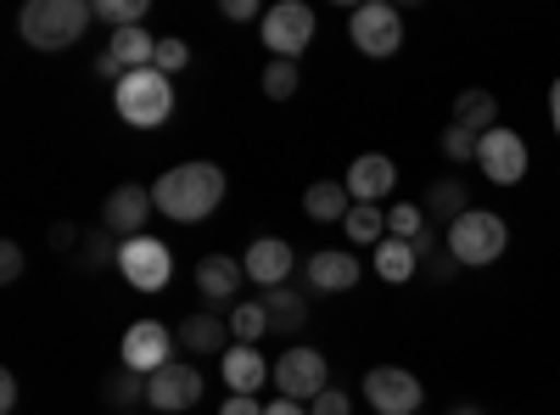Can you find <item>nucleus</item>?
<instances>
[{
	"mask_svg": "<svg viewBox=\"0 0 560 415\" xmlns=\"http://www.w3.org/2000/svg\"><path fill=\"white\" fill-rule=\"evenodd\" d=\"M107 404H135V399H147V377L140 371H129V365H118V371L107 377Z\"/></svg>",
	"mask_w": 560,
	"mask_h": 415,
	"instance_id": "c756f323",
	"label": "nucleus"
},
{
	"mask_svg": "<svg viewBox=\"0 0 560 415\" xmlns=\"http://www.w3.org/2000/svg\"><path fill=\"white\" fill-rule=\"evenodd\" d=\"M185 62H191V45H185V39H174V34H168V39H158V62H152L158 73H168V79H174Z\"/></svg>",
	"mask_w": 560,
	"mask_h": 415,
	"instance_id": "72a5a7b5",
	"label": "nucleus"
},
{
	"mask_svg": "<svg viewBox=\"0 0 560 415\" xmlns=\"http://www.w3.org/2000/svg\"><path fill=\"white\" fill-rule=\"evenodd\" d=\"M90 18H96V7H84V0H28L18 12V34L34 51H68L84 39Z\"/></svg>",
	"mask_w": 560,
	"mask_h": 415,
	"instance_id": "f03ea898",
	"label": "nucleus"
},
{
	"mask_svg": "<svg viewBox=\"0 0 560 415\" xmlns=\"http://www.w3.org/2000/svg\"><path fill=\"white\" fill-rule=\"evenodd\" d=\"M202 399V371L197 365H185V359H174V365H163V371H152L147 377V404L152 410H191Z\"/></svg>",
	"mask_w": 560,
	"mask_h": 415,
	"instance_id": "f8f14e48",
	"label": "nucleus"
},
{
	"mask_svg": "<svg viewBox=\"0 0 560 415\" xmlns=\"http://www.w3.org/2000/svg\"><path fill=\"white\" fill-rule=\"evenodd\" d=\"M504 247H510V230H504V219L493 208H471V214H459L448 224V253L465 269H482V264L504 258Z\"/></svg>",
	"mask_w": 560,
	"mask_h": 415,
	"instance_id": "20e7f679",
	"label": "nucleus"
},
{
	"mask_svg": "<svg viewBox=\"0 0 560 415\" xmlns=\"http://www.w3.org/2000/svg\"><path fill=\"white\" fill-rule=\"evenodd\" d=\"M224 169L219 163H179L168 174H158V186H152V203L174 219V224H202L213 219V208L224 203Z\"/></svg>",
	"mask_w": 560,
	"mask_h": 415,
	"instance_id": "f257e3e1",
	"label": "nucleus"
},
{
	"mask_svg": "<svg viewBox=\"0 0 560 415\" xmlns=\"http://www.w3.org/2000/svg\"><path fill=\"white\" fill-rule=\"evenodd\" d=\"M18 275H23V247L7 242V247H0V281H18Z\"/></svg>",
	"mask_w": 560,
	"mask_h": 415,
	"instance_id": "e433bc0d",
	"label": "nucleus"
},
{
	"mask_svg": "<svg viewBox=\"0 0 560 415\" xmlns=\"http://www.w3.org/2000/svg\"><path fill=\"white\" fill-rule=\"evenodd\" d=\"M230 332H236V343H253V348H258V337L269 332V309H264V298L230 309Z\"/></svg>",
	"mask_w": 560,
	"mask_h": 415,
	"instance_id": "cd10ccee",
	"label": "nucleus"
},
{
	"mask_svg": "<svg viewBox=\"0 0 560 415\" xmlns=\"http://www.w3.org/2000/svg\"><path fill=\"white\" fill-rule=\"evenodd\" d=\"M242 281H247V264H242V258H230V253H208V258L197 264V287H202V298H208V303L236 298V292H242Z\"/></svg>",
	"mask_w": 560,
	"mask_h": 415,
	"instance_id": "6ab92c4d",
	"label": "nucleus"
},
{
	"mask_svg": "<svg viewBox=\"0 0 560 415\" xmlns=\"http://www.w3.org/2000/svg\"><path fill=\"white\" fill-rule=\"evenodd\" d=\"M303 275H308L314 292H353V287H359V258L342 253V247H325V253L308 258Z\"/></svg>",
	"mask_w": 560,
	"mask_h": 415,
	"instance_id": "f3484780",
	"label": "nucleus"
},
{
	"mask_svg": "<svg viewBox=\"0 0 560 415\" xmlns=\"http://www.w3.org/2000/svg\"><path fill=\"white\" fill-rule=\"evenodd\" d=\"M376 275L387 287H404V281H415L420 275V258H415V247L409 242H398V237H387L382 247H376Z\"/></svg>",
	"mask_w": 560,
	"mask_h": 415,
	"instance_id": "393cba45",
	"label": "nucleus"
},
{
	"mask_svg": "<svg viewBox=\"0 0 560 415\" xmlns=\"http://www.w3.org/2000/svg\"><path fill=\"white\" fill-rule=\"evenodd\" d=\"M113 107H118V118L135 124V129H158V124L174 118V84H168V73H158V68L124 73V79L113 84Z\"/></svg>",
	"mask_w": 560,
	"mask_h": 415,
	"instance_id": "7ed1b4c3",
	"label": "nucleus"
},
{
	"mask_svg": "<svg viewBox=\"0 0 560 415\" xmlns=\"http://www.w3.org/2000/svg\"><path fill=\"white\" fill-rule=\"evenodd\" d=\"M118 269H124V281H129L135 292H163L168 275H174V253H168V242H158V237H129V242L118 247Z\"/></svg>",
	"mask_w": 560,
	"mask_h": 415,
	"instance_id": "423d86ee",
	"label": "nucleus"
},
{
	"mask_svg": "<svg viewBox=\"0 0 560 415\" xmlns=\"http://www.w3.org/2000/svg\"><path fill=\"white\" fill-rule=\"evenodd\" d=\"M118 415H140V410H118Z\"/></svg>",
	"mask_w": 560,
	"mask_h": 415,
	"instance_id": "49530a36",
	"label": "nucleus"
},
{
	"mask_svg": "<svg viewBox=\"0 0 560 415\" xmlns=\"http://www.w3.org/2000/svg\"><path fill=\"white\" fill-rule=\"evenodd\" d=\"M275 388H280V399L314 404L325 388H331V377H325V354L319 348H287L275 359Z\"/></svg>",
	"mask_w": 560,
	"mask_h": 415,
	"instance_id": "6e6552de",
	"label": "nucleus"
},
{
	"mask_svg": "<svg viewBox=\"0 0 560 415\" xmlns=\"http://www.w3.org/2000/svg\"><path fill=\"white\" fill-rule=\"evenodd\" d=\"M448 415H482V410H477V404H454Z\"/></svg>",
	"mask_w": 560,
	"mask_h": 415,
	"instance_id": "a18cd8bd",
	"label": "nucleus"
},
{
	"mask_svg": "<svg viewBox=\"0 0 560 415\" xmlns=\"http://www.w3.org/2000/svg\"><path fill=\"white\" fill-rule=\"evenodd\" d=\"M219 415H264V404H258V399H247V393H230V399L219 404Z\"/></svg>",
	"mask_w": 560,
	"mask_h": 415,
	"instance_id": "4c0bfd02",
	"label": "nucleus"
},
{
	"mask_svg": "<svg viewBox=\"0 0 560 415\" xmlns=\"http://www.w3.org/2000/svg\"><path fill=\"white\" fill-rule=\"evenodd\" d=\"M51 247H57V253H68V247H73V224H68V219H57V224H51Z\"/></svg>",
	"mask_w": 560,
	"mask_h": 415,
	"instance_id": "a19ab883",
	"label": "nucleus"
},
{
	"mask_svg": "<svg viewBox=\"0 0 560 415\" xmlns=\"http://www.w3.org/2000/svg\"><path fill=\"white\" fill-rule=\"evenodd\" d=\"M174 343L179 337H168L163 320H135V326L124 332V343H118V359L129 365V371L152 377V371H163V365H174Z\"/></svg>",
	"mask_w": 560,
	"mask_h": 415,
	"instance_id": "1a4fd4ad",
	"label": "nucleus"
},
{
	"mask_svg": "<svg viewBox=\"0 0 560 415\" xmlns=\"http://www.w3.org/2000/svg\"><path fill=\"white\" fill-rule=\"evenodd\" d=\"M219 371H224V388H230V393H247V399H258V388L275 377L269 365L258 359L253 343H236V348H230V354L219 359Z\"/></svg>",
	"mask_w": 560,
	"mask_h": 415,
	"instance_id": "a211bd4d",
	"label": "nucleus"
},
{
	"mask_svg": "<svg viewBox=\"0 0 560 415\" xmlns=\"http://www.w3.org/2000/svg\"><path fill=\"white\" fill-rule=\"evenodd\" d=\"M298 84H303L298 62L269 57V68H264V96H269V102H292V96H298Z\"/></svg>",
	"mask_w": 560,
	"mask_h": 415,
	"instance_id": "c85d7f7f",
	"label": "nucleus"
},
{
	"mask_svg": "<svg viewBox=\"0 0 560 415\" xmlns=\"http://www.w3.org/2000/svg\"><path fill=\"white\" fill-rule=\"evenodd\" d=\"M0 410H7V415L18 410V377H12V371L0 377Z\"/></svg>",
	"mask_w": 560,
	"mask_h": 415,
	"instance_id": "ea45409f",
	"label": "nucleus"
},
{
	"mask_svg": "<svg viewBox=\"0 0 560 415\" xmlns=\"http://www.w3.org/2000/svg\"><path fill=\"white\" fill-rule=\"evenodd\" d=\"M342 230H348V242L382 247V242H387V214H382V208H370V203H353V214L342 219Z\"/></svg>",
	"mask_w": 560,
	"mask_h": 415,
	"instance_id": "bb28decb",
	"label": "nucleus"
},
{
	"mask_svg": "<svg viewBox=\"0 0 560 415\" xmlns=\"http://www.w3.org/2000/svg\"><path fill=\"white\" fill-rule=\"evenodd\" d=\"M224 18H230V23H247V18H258V0H224Z\"/></svg>",
	"mask_w": 560,
	"mask_h": 415,
	"instance_id": "58836bf2",
	"label": "nucleus"
},
{
	"mask_svg": "<svg viewBox=\"0 0 560 415\" xmlns=\"http://www.w3.org/2000/svg\"><path fill=\"white\" fill-rule=\"evenodd\" d=\"M387 230L398 242H415L420 230H427V214H420V203H393V214H387Z\"/></svg>",
	"mask_w": 560,
	"mask_h": 415,
	"instance_id": "2f4dec72",
	"label": "nucleus"
},
{
	"mask_svg": "<svg viewBox=\"0 0 560 415\" xmlns=\"http://www.w3.org/2000/svg\"><path fill=\"white\" fill-rule=\"evenodd\" d=\"M96 73H102V79H113V84H118V79H124V68H118V62H113V57H107V51H102V57H96Z\"/></svg>",
	"mask_w": 560,
	"mask_h": 415,
	"instance_id": "37998d69",
	"label": "nucleus"
},
{
	"mask_svg": "<svg viewBox=\"0 0 560 415\" xmlns=\"http://www.w3.org/2000/svg\"><path fill=\"white\" fill-rule=\"evenodd\" d=\"M179 337V348H191V354H202V359H224L230 354V320L224 314H213V309H202V314H185V326L174 332Z\"/></svg>",
	"mask_w": 560,
	"mask_h": 415,
	"instance_id": "2eb2a0df",
	"label": "nucleus"
},
{
	"mask_svg": "<svg viewBox=\"0 0 560 415\" xmlns=\"http://www.w3.org/2000/svg\"><path fill=\"white\" fill-rule=\"evenodd\" d=\"M314 39V12L303 0H280V7L264 12V45L280 57V62H298Z\"/></svg>",
	"mask_w": 560,
	"mask_h": 415,
	"instance_id": "0eeeda50",
	"label": "nucleus"
},
{
	"mask_svg": "<svg viewBox=\"0 0 560 415\" xmlns=\"http://www.w3.org/2000/svg\"><path fill=\"white\" fill-rule=\"evenodd\" d=\"M152 192L147 186H118L107 203H102V224L113 230L118 242H129V237H147V219H152Z\"/></svg>",
	"mask_w": 560,
	"mask_h": 415,
	"instance_id": "ddd939ff",
	"label": "nucleus"
},
{
	"mask_svg": "<svg viewBox=\"0 0 560 415\" xmlns=\"http://www.w3.org/2000/svg\"><path fill=\"white\" fill-rule=\"evenodd\" d=\"M353 404H348V393H337V388H325L314 404H308V415H348Z\"/></svg>",
	"mask_w": 560,
	"mask_h": 415,
	"instance_id": "f704fd0d",
	"label": "nucleus"
},
{
	"mask_svg": "<svg viewBox=\"0 0 560 415\" xmlns=\"http://www.w3.org/2000/svg\"><path fill=\"white\" fill-rule=\"evenodd\" d=\"M348 34H353L359 51L376 57V62L404 51V18H398V7H387V0H364V7H353Z\"/></svg>",
	"mask_w": 560,
	"mask_h": 415,
	"instance_id": "39448f33",
	"label": "nucleus"
},
{
	"mask_svg": "<svg viewBox=\"0 0 560 415\" xmlns=\"http://www.w3.org/2000/svg\"><path fill=\"white\" fill-rule=\"evenodd\" d=\"M264 415H308V404H298V399H275V404H264Z\"/></svg>",
	"mask_w": 560,
	"mask_h": 415,
	"instance_id": "79ce46f5",
	"label": "nucleus"
},
{
	"mask_svg": "<svg viewBox=\"0 0 560 415\" xmlns=\"http://www.w3.org/2000/svg\"><path fill=\"white\" fill-rule=\"evenodd\" d=\"M477 163H482V174L493 180V186H522L527 180V141L516 129H488L482 135V147H477Z\"/></svg>",
	"mask_w": 560,
	"mask_h": 415,
	"instance_id": "9d476101",
	"label": "nucleus"
},
{
	"mask_svg": "<svg viewBox=\"0 0 560 415\" xmlns=\"http://www.w3.org/2000/svg\"><path fill=\"white\" fill-rule=\"evenodd\" d=\"M258 298H264V309H269V332H298L303 320H308V303H303L298 287H269V292H258Z\"/></svg>",
	"mask_w": 560,
	"mask_h": 415,
	"instance_id": "b1692460",
	"label": "nucleus"
},
{
	"mask_svg": "<svg viewBox=\"0 0 560 415\" xmlns=\"http://www.w3.org/2000/svg\"><path fill=\"white\" fill-rule=\"evenodd\" d=\"M420 214H432L438 224H454L459 214H471V197H465V180H432Z\"/></svg>",
	"mask_w": 560,
	"mask_h": 415,
	"instance_id": "5701e85b",
	"label": "nucleus"
},
{
	"mask_svg": "<svg viewBox=\"0 0 560 415\" xmlns=\"http://www.w3.org/2000/svg\"><path fill=\"white\" fill-rule=\"evenodd\" d=\"M247 281H258V292H269V287H287V275H292V247L280 242V237H258L253 247H247Z\"/></svg>",
	"mask_w": 560,
	"mask_h": 415,
	"instance_id": "dca6fc26",
	"label": "nucleus"
},
{
	"mask_svg": "<svg viewBox=\"0 0 560 415\" xmlns=\"http://www.w3.org/2000/svg\"><path fill=\"white\" fill-rule=\"evenodd\" d=\"M454 124L471 129L482 141L488 129H499V96H493V90H459V96H454Z\"/></svg>",
	"mask_w": 560,
	"mask_h": 415,
	"instance_id": "412c9836",
	"label": "nucleus"
},
{
	"mask_svg": "<svg viewBox=\"0 0 560 415\" xmlns=\"http://www.w3.org/2000/svg\"><path fill=\"white\" fill-rule=\"evenodd\" d=\"M107 57H113L124 73H140V68H152V62H158V39H152L147 28H113Z\"/></svg>",
	"mask_w": 560,
	"mask_h": 415,
	"instance_id": "4be33fe9",
	"label": "nucleus"
},
{
	"mask_svg": "<svg viewBox=\"0 0 560 415\" xmlns=\"http://www.w3.org/2000/svg\"><path fill=\"white\" fill-rule=\"evenodd\" d=\"M364 404L376 415H420V377L398 371V365H376L364 377Z\"/></svg>",
	"mask_w": 560,
	"mask_h": 415,
	"instance_id": "9b49d317",
	"label": "nucleus"
},
{
	"mask_svg": "<svg viewBox=\"0 0 560 415\" xmlns=\"http://www.w3.org/2000/svg\"><path fill=\"white\" fill-rule=\"evenodd\" d=\"M420 269H427V275H438V281H454V275H459V258L448 253V247H438L427 264H420Z\"/></svg>",
	"mask_w": 560,
	"mask_h": 415,
	"instance_id": "c9c22d12",
	"label": "nucleus"
},
{
	"mask_svg": "<svg viewBox=\"0 0 560 415\" xmlns=\"http://www.w3.org/2000/svg\"><path fill=\"white\" fill-rule=\"evenodd\" d=\"M303 214L319 219V224H342L353 214V197H348L342 180H314V186L303 192Z\"/></svg>",
	"mask_w": 560,
	"mask_h": 415,
	"instance_id": "aec40b11",
	"label": "nucleus"
},
{
	"mask_svg": "<svg viewBox=\"0 0 560 415\" xmlns=\"http://www.w3.org/2000/svg\"><path fill=\"white\" fill-rule=\"evenodd\" d=\"M477 147H482V141H477L471 129L448 124V135H443V158H448V163H471V158H477Z\"/></svg>",
	"mask_w": 560,
	"mask_h": 415,
	"instance_id": "473e14b6",
	"label": "nucleus"
},
{
	"mask_svg": "<svg viewBox=\"0 0 560 415\" xmlns=\"http://www.w3.org/2000/svg\"><path fill=\"white\" fill-rule=\"evenodd\" d=\"M118 247H124V242L113 237L107 224H102V230H90V237L79 242V269H84V275H96V269H107V264L118 269Z\"/></svg>",
	"mask_w": 560,
	"mask_h": 415,
	"instance_id": "a878e982",
	"label": "nucleus"
},
{
	"mask_svg": "<svg viewBox=\"0 0 560 415\" xmlns=\"http://www.w3.org/2000/svg\"><path fill=\"white\" fill-rule=\"evenodd\" d=\"M96 18L113 23V28H140V18H147V0H96Z\"/></svg>",
	"mask_w": 560,
	"mask_h": 415,
	"instance_id": "7c9ffc66",
	"label": "nucleus"
},
{
	"mask_svg": "<svg viewBox=\"0 0 560 415\" xmlns=\"http://www.w3.org/2000/svg\"><path fill=\"white\" fill-rule=\"evenodd\" d=\"M342 186H348L353 203H370V208H376V203L398 186V163L382 158V152H364V158H353V169H348Z\"/></svg>",
	"mask_w": 560,
	"mask_h": 415,
	"instance_id": "4468645a",
	"label": "nucleus"
},
{
	"mask_svg": "<svg viewBox=\"0 0 560 415\" xmlns=\"http://www.w3.org/2000/svg\"><path fill=\"white\" fill-rule=\"evenodd\" d=\"M549 118H555V135H560V79L549 84Z\"/></svg>",
	"mask_w": 560,
	"mask_h": 415,
	"instance_id": "c03bdc74",
	"label": "nucleus"
}]
</instances>
